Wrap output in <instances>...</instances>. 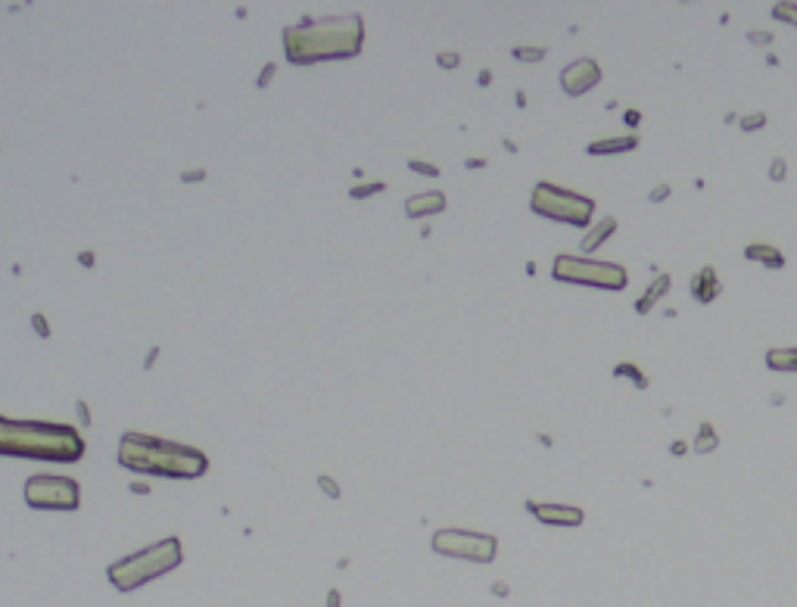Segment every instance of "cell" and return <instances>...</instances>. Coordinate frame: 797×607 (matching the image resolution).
<instances>
[{
  "instance_id": "obj_23",
  "label": "cell",
  "mask_w": 797,
  "mask_h": 607,
  "mask_svg": "<svg viewBox=\"0 0 797 607\" xmlns=\"http://www.w3.org/2000/svg\"><path fill=\"white\" fill-rule=\"evenodd\" d=\"M785 175H788V162H785L782 156L773 159V165H769V181L782 184V181H785Z\"/></svg>"
},
{
  "instance_id": "obj_26",
  "label": "cell",
  "mask_w": 797,
  "mask_h": 607,
  "mask_svg": "<svg viewBox=\"0 0 797 607\" xmlns=\"http://www.w3.org/2000/svg\"><path fill=\"white\" fill-rule=\"evenodd\" d=\"M623 122H626L629 128H636L641 122V113H639V109H626V113H623Z\"/></svg>"
},
{
  "instance_id": "obj_17",
  "label": "cell",
  "mask_w": 797,
  "mask_h": 607,
  "mask_svg": "<svg viewBox=\"0 0 797 607\" xmlns=\"http://www.w3.org/2000/svg\"><path fill=\"white\" fill-rule=\"evenodd\" d=\"M766 367H769V371H797V346L769 349V352H766Z\"/></svg>"
},
{
  "instance_id": "obj_12",
  "label": "cell",
  "mask_w": 797,
  "mask_h": 607,
  "mask_svg": "<svg viewBox=\"0 0 797 607\" xmlns=\"http://www.w3.org/2000/svg\"><path fill=\"white\" fill-rule=\"evenodd\" d=\"M442 209H445V196L440 190L417 193V196H411V200H405L408 218H430V215H436V212H442Z\"/></svg>"
},
{
  "instance_id": "obj_8",
  "label": "cell",
  "mask_w": 797,
  "mask_h": 607,
  "mask_svg": "<svg viewBox=\"0 0 797 607\" xmlns=\"http://www.w3.org/2000/svg\"><path fill=\"white\" fill-rule=\"evenodd\" d=\"M430 545L436 554L474 563H492L499 551V539L489 533H474V529H436Z\"/></svg>"
},
{
  "instance_id": "obj_18",
  "label": "cell",
  "mask_w": 797,
  "mask_h": 607,
  "mask_svg": "<svg viewBox=\"0 0 797 607\" xmlns=\"http://www.w3.org/2000/svg\"><path fill=\"white\" fill-rule=\"evenodd\" d=\"M716 446H719V436H716V430H714V424L710 421H704L698 427V436H695V449L698 455H710V452H716Z\"/></svg>"
},
{
  "instance_id": "obj_5",
  "label": "cell",
  "mask_w": 797,
  "mask_h": 607,
  "mask_svg": "<svg viewBox=\"0 0 797 607\" xmlns=\"http://www.w3.org/2000/svg\"><path fill=\"white\" fill-rule=\"evenodd\" d=\"M529 209L548 221H561V225H573V228H586L595 218V200H589V196H582L577 190H567V187H558L552 181H539L533 187Z\"/></svg>"
},
{
  "instance_id": "obj_11",
  "label": "cell",
  "mask_w": 797,
  "mask_h": 607,
  "mask_svg": "<svg viewBox=\"0 0 797 607\" xmlns=\"http://www.w3.org/2000/svg\"><path fill=\"white\" fill-rule=\"evenodd\" d=\"M719 293H723V284H719V277H716V268L714 265H704V268L691 277V299L701 302V305H710Z\"/></svg>"
},
{
  "instance_id": "obj_30",
  "label": "cell",
  "mask_w": 797,
  "mask_h": 607,
  "mask_svg": "<svg viewBox=\"0 0 797 607\" xmlns=\"http://www.w3.org/2000/svg\"><path fill=\"white\" fill-rule=\"evenodd\" d=\"M670 452H673V455H685V452H689V446H685V442H673Z\"/></svg>"
},
{
  "instance_id": "obj_22",
  "label": "cell",
  "mask_w": 797,
  "mask_h": 607,
  "mask_svg": "<svg viewBox=\"0 0 797 607\" xmlns=\"http://www.w3.org/2000/svg\"><path fill=\"white\" fill-rule=\"evenodd\" d=\"M738 125H741V131H760V128L766 125V113H751V116H744Z\"/></svg>"
},
{
  "instance_id": "obj_19",
  "label": "cell",
  "mask_w": 797,
  "mask_h": 607,
  "mask_svg": "<svg viewBox=\"0 0 797 607\" xmlns=\"http://www.w3.org/2000/svg\"><path fill=\"white\" fill-rule=\"evenodd\" d=\"M614 377H629L639 389H648V383H651L648 374H641L639 364H632V362H620V364H616V367H614Z\"/></svg>"
},
{
  "instance_id": "obj_15",
  "label": "cell",
  "mask_w": 797,
  "mask_h": 607,
  "mask_svg": "<svg viewBox=\"0 0 797 607\" xmlns=\"http://www.w3.org/2000/svg\"><path fill=\"white\" fill-rule=\"evenodd\" d=\"M614 230H616V218H614V215L598 218V225H592V228L586 230V237H582V243H579V246H582V253H586V255H592V253L598 250V246H604V243H607V237H611Z\"/></svg>"
},
{
  "instance_id": "obj_27",
  "label": "cell",
  "mask_w": 797,
  "mask_h": 607,
  "mask_svg": "<svg viewBox=\"0 0 797 607\" xmlns=\"http://www.w3.org/2000/svg\"><path fill=\"white\" fill-rule=\"evenodd\" d=\"M411 168H417V172H421V175H430V178H433V175H440V168L427 165V162H411Z\"/></svg>"
},
{
  "instance_id": "obj_31",
  "label": "cell",
  "mask_w": 797,
  "mask_h": 607,
  "mask_svg": "<svg viewBox=\"0 0 797 607\" xmlns=\"http://www.w3.org/2000/svg\"><path fill=\"white\" fill-rule=\"evenodd\" d=\"M34 327H38L41 333H47V324H44V318H41V315H34Z\"/></svg>"
},
{
  "instance_id": "obj_14",
  "label": "cell",
  "mask_w": 797,
  "mask_h": 607,
  "mask_svg": "<svg viewBox=\"0 0 797 607\" xmlns=\"http://www.w3.org/2000/svg\"><path fill=\"white\" fill-rule=\"evenodd\" d=\"M744 259L748 262H760L773 271H782L785 268V253L778 250L773 243H748L744 246Z\"/></svg>"
},
{
  "instance_id": "obj_21",
  "label": "cell",
  "mask_w": 797,
  "mask_h": 607,
  "mask_svg": "<svg viewBox=\"0 0 797 607\" xmlns=\"http://www.w3.org/2000/svg\"><path fill=\"white\" fill-rule=\"evenodd\" d=\"M773 19L785 22V25H794V29H797V4H776L773 6Z\"/></svg>"
},
{
  "instance_id": "obj_25",
  "label": "cell",
  "mask_w": 797,
  "mask_h": 607,
  "mask_svg": "<svg viewBox=\"0 0 797 607\" xmlns=\"http://www.w3.org/2000/svg\"><path fill=\"white\" fill-rule=\"evenodd\" d=\"M670 193H673V187H670V184H657L654 190L648 193V203H664Z\"/></svg>"
},
{
  "instance_id": "obj_4",
  "label": "cell",
  "mask_w": 797,
  "mask_h": 607,
  "mask_svg": "<svg viewBox=\"0 0 797 607\" xmlns=\"http://www.w3.org/2000/svg\"><path fill=\"white\" fill-rule=\"evenodd\" d=\"M181 558H184L181 539L168 536V539H162V542H153L150 549H141V551L128 554V558H122V561L109 563L106 576L118 592H134V588L147 586V583H153V579L171 573L175 567H181Z\"/></svg>"
},
{
  "instance_id": "obj_9",
  "label": "cell",
  "mask_w": 797,
  "mask_h": 607,
  "mask_svg": "<svg viewBox=\"0 0 797 607\" xmlns=\"http://www.w3.org/2000/svg\"><path fill=\"white\" fill-rule=\"evenodd\" d=\"M601 78H604L601 66H598L595 59L582 56V59H573L567 69L561 72V88H564V93H570V97H582V93H589L595 84H601Z\"/></svg>"
},
{
  "instance_id": "obj_16",
  "label": "cell",
  "mask_w": 797,
  "mask_h": 607,
  "mask_svg": "<svg viewBox=\"0 0 797 607\" xmlns=\"http://www.w3.org/2000/svg\"><path fill=\"white\" fill-rule=\"evenodd\" d=\"M670 287H673V280H670V275H657L654 277V284H651L645 293H641L639 299H636V312L639 315H648L651 309H654L657 302H661V299L670 293Z\"/></svg>"
},
{
  "instance_id": "obj_29",
  "label": "cell",
  "mask_w": 797,
  "mask_h": 607,
  "mask_svg": "<svg viewBox=\"0 0 797 607\" xmlns=\"http://www.w3.org/2000/svg\"><path fill=\"white\" fill-rule=\"evenodd\" d=\"M440 63L445 66V69H452V66H458V53H442Z\"/></svg>"
},
{
  "instance_id": "obj_20",
  "label": "cell",
  "mask_w": 797,
  "mask_h": 607,
  "mask_svg": "<svg viewBox=\"0 0 797 607\" xmlns=\"http://www.w3.org/2000/svg\"><path fill=\"white\" fill-rule=\"evenodd\" d=\"M514 59H524V63H539V59H545L548 50L545 47H529V44H517L511 50Z\"/></svg>"
},
{
  "instance_id": "obj_1",
  "label": "cell",
  "mask_w": 797,
  "mask_h": 607,
  "mask_svg": "<svg viewBox=\"0 0 797 607\" xmlns=\"http://www.w3.org/2000/svg\"><path fill=\"white\" fill-rule=\"evenodd\" d=\"M362 44L365 22L358 16H324V19H305L284 29V53L293 66L358 56Z\"/></svg>"
},
{
  "instance_id": "obj_13",
  "label": "cell",
  "mask_w": 797,
  "mask_h": 607,
  "mask_svg": "<svg viewBox=\"0 0 797 607\" xmlns=\"http://www.w3.org/2000/svg\"><path fill=\"white\" fill-rule=\"evenodd\" d=\"M639 147L636 134H620V138H604V141H592L586 147L589 156H620V153H632Z\"/></svg>"
},
{
  "instance_id": "obj_7",
  "label": "cell",
  "mask_w": 797,
  "mask_h": 607,
  "mask_svg": "<svg viewBox=\"0 0 797 607\" xmlns=\"http://www.w3.org/2000/svg\"><path fill=\"white\" fill-rule=\"evenodd\" d=\"M25 501L34 511H75L81 504V486L72 476L34 474L25 483Z\"/></svg>"
},
{
  "instance_id": "obj_10",
  "label": "cell",
  "mask_w": 797,
  "mask_h": 607,
  "mask_svg": "<svg viewBox=\"0 0 797 607\" xmlns=\"http://www.w3.org/2000/svg\"><path fill=\"white\" fill-rule=\"evenodd\" d=\"M524 508L539 524H548V526H582V520H586L582 508H577V504H545V501L527 499Z\"/></svg>"
},
{
  "instance_id": "obj_28",
  "label": "cell",
  "mask_w": 797,
  "mask_h": 607,
  "mask_svg": "<svg viewBox=\"0 0 797 607\" xmlns=\"http://www.w3.org/2000/svg\"><path fill=\"white\" fill-rule=\"evenodd\" d=\"M318 483L324 486V489H328V495H330V499H337V495H340V486H333V480H328V476H321Z\"/></svg>"
},
{
  "instance_id": "obj_24",
  "label": "cell",
  "mask_w": 797,
  "mask_h": 607,
  "mask_svg": "<svg viewBox=\"0 0 797 607\" xmlns=\"http://www.w3.org/2000/svg\"><path fill=\"white\" fill-rule=\"evenodd\" d=\"M748 41L751 44H760V47H766V44H773V31H766V29H753V31H748Z\"/></svg>"
},
{
  "instance_id": "obj_6",
  "label": "cell",
  "mask_w": 797,
  "mask_h": 607,
  "mask_svg": "<svg viewBox=\"0 0 797 607\" xmlns=\"http://www.w3.org/2000/svg\"><path fill=\"white\" fill-rule=\"evenodd\" d=\"M552 277L561 284H579V287H598V290H623L629 284V275L616 262H595L579 259V255H554Z\"/></svg>"
},
{
  "instance_id": "obj_3",
  "label": "cell",
  "mask_w": 797,
  "mask_h": 607,
  "mask_svg": "<svg viewBox=\"0 0 797 607\" xmlns=\"http://www.w3.org/2000/svg\"><path fill=\"white\" fill-rule=\"evenodd\" d=\"M0 455L72 464L84 455V439L78 430L66 424L10 421V417L0 414Z\"/></svg>"
},
{
  "instance_id": "obj_2",
  "label": "cell",
  "mask_w": 797,
  "mask_h": 607,
  "mask_svg": "<svg viewBox=\"0 0 797 607\" xmlns=\"http://www.w3.org/2000/svg\"><path fill=\"white\" fill-rule=\"evenodd\" d=\"M118 464L131 474L168 476V480H196L209 470L205 452L184 442L159 439L147 433H125L118 439Z\"/></svg>"
}]
</instances>
